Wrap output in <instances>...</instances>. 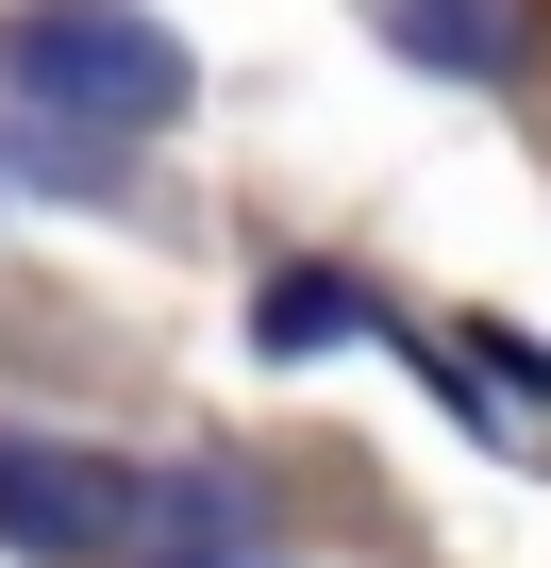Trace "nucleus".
I'll list each match as a JSON object with an SVG mask.
<instances>
[{
    "instance_id": "nucleus-2",
    "label": "nucleus",
    "mask_w": 551,
    "mask_h": 568,
    "mask_svg": "<svg viewBox=\"0 0 551 568\" xmlns=\"http://www.w3.org/2000/svg\"><path fill=\"white\" fill-rule=\"evenodd\" d=\"M0 535H34V551H68V535H118V485H84L68 452H18V435H0Z\"/></svg>"
},
{
    "instance_id": "nucleus-1",
    "label": "nucleus",
    "mask_w": 551,
    "mask_h": 568,
    "mask_svg": "<svg viewBox=\"0 0 551 568\" xmlns=\"http://www.w3.org/2000/svg\"><path fill=\"white\" fill-rule=\"evenodd\" d=\"M0 84L51 101V118H101V134H151L184 101V51L134 0H18V18H0Z\"/></svg>"
},
{
    "instance_id": "nucleus-3",
    "label": "nucleus",
    "mask_w": 551,
    "mask_h": 568,
    "mask_svg": "<svg viewBox=\"0 0 551 568\" xmlns=\"http://www.w3.org/2000/svg\"><path fill=\"white\" fill-rule=\"evenodd\" d=\"M267 335H285V352H318V335H351V302H335V284H285V302H267Z\"/></svg>"
}]
</instances>
